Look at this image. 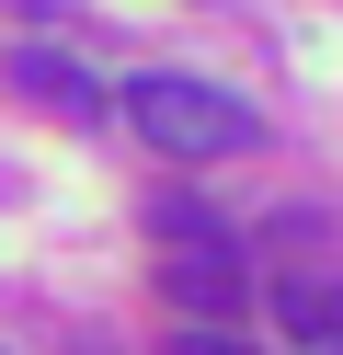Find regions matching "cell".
Here are the masks:
<instances>
[{"label": "cell", "instance_id": "cell-4", "mask_svg": "<svg viewBox=\"0 0 343 355\" xmlns=\"http://www.w3.org/2000/svg\"><path fill=\"white\" fill-rule=\"evenodd\" d=\"M12 92H35L46 115H69V126H80V115H103L91 69H80V58H58V46H12Z\"/></svg>", "mask_w": 343, "mask_h": 355}, {"label": "cell", "instance_id": "cell-2", "mask_svg": "<svg viewBox=\"0 0 343 355\" xmlns=\"http://www.w3.org/2000/svg\"><path fill=\"white\" fill-rule=\"evenodd\" d=\"M149 241H160V286H172L195 321H229V309H240V286H252L240 275V241H229L195 195H160V207H149Z\"/></svg>", "mask_w": 343, "mask_h": 355}, {"label": "cell", "instance_id": "cell-3", "mask_svg": "<svg viewBox=\"0 0 343 355\" xmlns=\"http://www.w3.org/2000/svg\"><path fill=\"white\" fill-rule=\"evenodd\" d=\"M263 298H274V321H286V344H343V275L297 263V275H274Z\"/></svg>", "mask_w": 343, "mask_h": 355}, {"label": "cell", "instance_id": "cell-6", "mask_svg": "<svg viewBox=\"0 0 343 355\" xmlns=\"http://www.w3.org/2000/svg\"><path fill=\"white\" fill-rule=\"evenodd\" d=\"M309 355H343V344H309Z\"/></svg>", "mask_w": 343, "mask_h": 355}, {"label": "cell", "instance_id": "cell-5", "mask_svg": "<svg viewBox=\"0 0 343 355\" xmlns=\"http://www.w3.org/2000/svg\"><path fill=\"white\" fill-rule=\"evenodd\" d=\"M172 355H252V344H240V332H218V321H183Z\"/></svg>", "mask_w": 343, "mask_h": 355}, {"label": "cell", "instance_id": "cell-1", "mask_svg": "<svg viewBox=\"0 0 343 355\" xmlns=\"http://www.w3.org/2000/svg\"><path fill=\"white\" fill-rule=\"evenodd\" d=\"M114 103H126V126L160 161H240V149H263V115H252L240 92H218V80H195V69H149Z\"/></svg>", "mask_w": 343, "mask_h": 355}]
</instances>
